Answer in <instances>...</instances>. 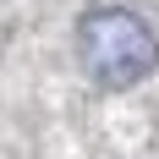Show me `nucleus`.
I'll return each mask as SVG.
<instances>
[{
	"label": "nucleus",
	"instance_id": "obj_1",
	"mask_svg": "<svg viewBox=\"0 0 159 159\" xmlns=\"http://www.w3.org/2000/svg\"><path fill=\"white\" fill-rule=\"evenodd\" d=\"M82 61L104 88H126L159 66V39L132 11H93L82 22Z\"/></svg>",
	"mask_w": 159,
	"mask_h": 159
}]
</instances>
